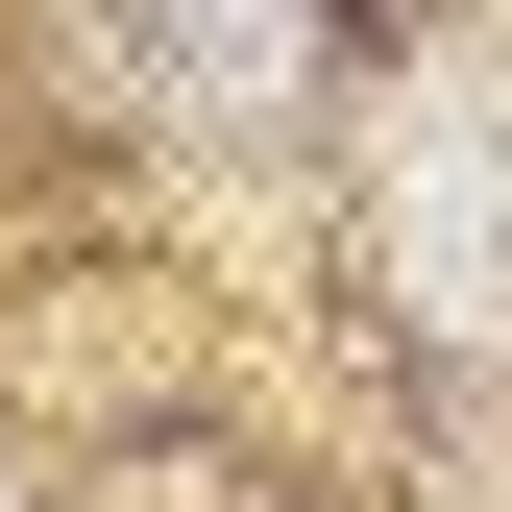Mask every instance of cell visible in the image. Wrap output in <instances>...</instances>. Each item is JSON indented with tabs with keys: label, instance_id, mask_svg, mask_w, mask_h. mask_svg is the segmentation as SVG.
<instances>
[{
	"label": "cell",
	"instance_id": "1",
	"mask_svg": "<svg viewBox=\"0 0 512 512\" xmlns=\"http://www.w3.org/2000/svg\"><path fill=\"white\" fill-rule=\"evenodd\" d=\"M366 220H391V317H415V342H488L512 366V147H488V122H415Z\"/></svg>",
	"mask_w": 512,
	"mask_h": 512
}]
</instances>
